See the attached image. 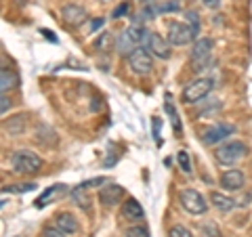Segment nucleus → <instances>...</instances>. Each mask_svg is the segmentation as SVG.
Wrapping results in <instances>:
<instances>
[{"label":"nucleus","instance_id":"nucleus-1","mask_svg":"<svg viewBox=\"0 0 252 237\" xmlns=\"http://www.w3.org/2000/svg\"><path fill=\"white\" fill-rule=\"evenodd\" d=\"M11 166L15 168V172H21V175H34V172L40 170L42 160L34 151H30V149H21V151L13 153Z\"/></svg>","mask_w":252,"mask_h":237},{"label":"nucleus","instance_id":"nucleus-2","mask_svg":"<svg viewBox=\"0 0 252 237\" xmlns=\"http://www.w3.org/2000/svg\"><path fill=\"white\" fill-rule=\"evenodd\" d=\"M246 153H248V147L246 145L240 143V141H231V143H225L223 147H219L217 151H215V157H217L219 164L231 166L235 162H240Z\"/></svg>","mask_w":252,"mask_h":237},{"label":"nucleus","instance_id":"nucleus-3","mask_svg":"<svg viewBox=\"0 0 252 237\" xmlns=\"http://www.w3.org/2000/svg\"><path fill=\"white\" fill-rule=\"evenodd\" d=\"M179 202L189 214H195V216L204 214V212L208 210V204L198 189H183V191L179 193Z\"/></svg>","mask_w":252,"mask_h":237},{"label":"nucleus","instance_id":"nucleus-4","mask_svg":"<svg viewBox=\"0 0 252 237\" xmlns=\"http://www.w3.org/2000/svg\"><path fill=\"white\" fill-rule=\"evenodd\" d=\"M212 78H198V80L189 82L185 86L183 94H181V99H183V103H198L200 99H204L206 94L212 90Z\"/></svg>","mask_w":252,"mask_h":237},{"label":"nucleus","instance_id":"nucleus-5","mask_svg":"<svg viewBox=\"0 0 252 237\" xmlns=\"http://www.w3.org/2000/svg\"><path fill=\"white\" fill-rule=\"evenodd\" d=\"M128 65H130V69H132L135 74L147 76V74L154 69V59H152V55H149L147 49H137V51L128 57Z\"/></svg>","mask_w":252,"mask_h":237},{"label":"nucleus","instance_id":"nucleus-6","mask_svg":"<svg viewBox=\"0 0 252 237\" xmlns=\"http://www.w3.org/2000/svg\"><path fill=\"white\" fill-rule=\"evenodd\" d=\"M195 36V30H191L185 23H170L168 26V42L175 44V46H185L193 40Z\"/></svg>","mask_w":252,"mask_h":237},{"label":"nucleus","instance_id":"nucleus-7","mask_svg":"<svg viewBox=\"0 0 252 237\" xmlns=\"http://www.w3.org/2000/svg\"><path fill=\"white\" fill-rule=\"evenodd\" d=\"M147 51L154 53L156 57H160V59H170V55H172L168 38L156 34V31H152V34L147 36Z\"/></svg>","mask_w":252,"mask_h":237},{"label":"nucleus","instance_id":"nucleus-8","mask_svg":"<svg viewBox=\"0 0 252 237\" xmlns=\"http://www.w3.org/2000/svg\"><path fill=\"white\" fill-rule=\"evenodd\" d=\"M244 183H246V177H244V172L238 168L225 170L223 177H220V187H225L227 191H238V189L244 187Z\"/></svg>","mask_w":252,"mask_h":237},{"label":"nucleus","instance_id":"nucleus-9","mask_svg":"<svg viewBox=\"0 0 252 237\" xmlns=\"http://www.w3.org/2000/svg\"><path fill=\"white\" fill-rule=\"evenodd\" d=\"M210 53H212V40L210 38H200V40H195L193 44V63L195 65H204V63L210 61Z\"/></svg>","mask_w":252,"mask_h":237},{"label":"nucleus","instance_id":"nucleus-10","mask_svg":"<svg viewBox=\"0 0 252 237\" xmlns=\"http://www.w3.org/2000/svg\"><path fill=\"white\" fill-rule=\"evenodd\" d=\"M99 200H101V204H105V206H116V204H120L124 200V189L116 183L105 185L99 191Z\"/></svg>","mask_w":252,"mask_h":237},{"label":"nucleus","instance_id":"nucleus-11","mask_svg":"<svg viewBox=\"0 0 252 237\" xmlns=\"http://www.w3.org/2000/svg\"><path fill=\"white\" fill-rule=\"evenodd\" d=\"M61 17L65 19V23H69V26H82L86 21V11L80 4H65L61 11Z\"/></svg>","mask_w":252,"mask_h":237},{"label":"nucleus","instance_id":"nucleus-12","mask_svg":"<svg viewBox=\"0 0 252 237\" xmlns=\"http://www.w3.org/2000/svg\"><path fill=\"white\" fill-rule=\"evenodd\" d=\"M122 216L126 220H130V223H137V220H145V210L137 200L128 197V200L122 204Z\"/></svg>","mask_w":252,"mask_h":237},{"label":"nucleus","instance_id":"nucleus-13","mask_svg":"<svg viewBox=\"0 0 252 237\" xmlns=\"http://www.w3.org/2000/svg\"><path fill=\"white\" fill-rule=\"evenodd\" d=\"M65 191H67V185H63V183L53 185V187H49V189H44L42 195L36 200V208H44V206H49L51 202H55L57 197H61Z\"/></svg>","mask_w":252,"mask_h":237},{"label":"nucleus","instance_id":"nucleus-14","mask_svg":"<svg viewBox=\"0 0 252 237\" xmlns=\"http://www.w3.org/2000/svg\"><path fill=\"white\" fill-rule=\"evenodd\" d=\"M233 130L235 128H233L231 124H219V126H215V128L206 130V134H204V143L215 145V143H219V141H223L225 137H229Z\"/></svg>","mask_w":252,"mask_h":237},{"label":"nucleus","instance_id":"nucleus-15","mask_svg":"<svg viewBox=\"0 0 252 237\" xmlns=\"http://www.w3.org/2000/svg\"><path fill=\"white\" fill-rule=\"evenodd\" d=\"M210 202H212V206L219 208L220 212H231L235 208V202L231 200V197H227V195L219 193V191H212L210 193Z\"/></svg>","mask_w":252,"mask_h":237},{"label":"nucleus","instance_id":"nucleus-16","mask_svg":"<svg viewBox=\"0 0 252 237\" xmlns=\"http://www.w3.org/2000/svg\"><path fill=\"white\" fill-rule=\"evenodd\" d=\"M55 220H57V229H61L63 233H76L78 231V223L69 212H63V214H59Z\"/></svg>","mask_w":252,"mask_h":237},{"label":"nucleus","instance_id":"nucleus-17","mask_svg":"<svg viewBox=\"0 0 252 237\" xmlns=\"http://www.w3.org/2000/svg\"><path fill=\"white\" fill-rule=\"evenodd\" d=\"M17 86V74L13 72V69H2L0 72V90H2V94H6V90H11Z\"/></svg>","mask_w":252,"mask_h":237},{"label":"nucleus","instance_id":"nucleus-18","mask_svg":"<svg viewBox=\"0 0 252 237\" xmlns=\"http://www.w3.org/2000/svg\"><path fill=\"white\" fill-rule=\"evenodd\" d=\"M72 197H74V202H76L82 210H89V206H91V197L86 195V189H84L82 185L74 189V191H72Z\"/></svg>","mask_w":252,"mask_h":237},{"label":"nucleus","instance_id":"nucleus-19","mask_svg":"<svg viewBox=\"0 0 252 237\" xmlns=\"http://www.w3.org/2000/svg\"><path fill=\"white\" fill-rule=\"evenodd\" d=\"M126 34H128L130 38H132V42H135L137 46L143 42V40H147V31H145V28L143 26H130L128 30H126Z\"/></svg>","mask_w":252,"mask_h":237},{"label":"nucleus","instance_id":"nucleus-20","mask_svg":"<svg viewBox=\"0 0 252 237\" xmlns=\"http://www.w3.org/2000/svg\"><path fill=\"white\" fill-rule=\"evenodd\" d=\"M114 46V36L109 34V31H105V34L99 36V40L94 42V49L101 51V53H109V49Z\"/></svg>","mask_w":252,"mask_h":237},{"label":"nucleus","instance_id":"nucleus-21","mask_svg":"<svg viewBox=\"0 0 252 237\" xmlns=\"http://www.w3.org/2000/svg\"><path fill=\"white\" fill-rule=\"evenodd\" d=\"M200 231L204 237H220V231H219V227L215 223H204L200 227Z\"/></svg>","mask_w":252,"mask_h":237},{"label":"nucleus","instance_id":"nucleus-22","mask_svg":"<svg viewBox=\"0 0 252 237\" xmlns=\"http://www.w3.org/2000/svg\"><path fill=\"white\" fill-rule=\"evenodd\" d=\"M168 237H193V233L183 225H175V227H170Z\"/></svg>","mask_w":252,"mask_h":237},{"label":"nucleus","instance_id":"nucleus-23","mask_svg":"<svg viewBox=\"0 0 252 237\" xmlns=\"http://www.w3.org/2000/svg\"><path fill=\"white\" fill-rule=\"evenodd\" d=\"M177 162L181 166V170L183 172H191V162H189V153L187 151H179L177 153Z\"/></svg>","mask_w":252,"mask_h":237},{"label":"nucleus","instance_id":"nucleus-24","mask_svg":"<svg viewBox=\"0 0 252 237\" xmlns=\"http://www.w3.org/2000/svg\"><path fill=\"white\" fill-rule=\"evenodd\" d=\"M36 183H23V185H13V187H4V191H15V193H23V191H34Z\"/></svg>","mask_w":252,"mask_h":237},{"label":"nucleus","instance_id":"nucleus-25","mask_svg":"<svg viewBox=\"0 0 252 237\" xmlns=\"http://www.w3.org/2000/svg\"><path fill=\"white\" fill-rule=\"evenodd\" d=\"M126 237H149V231L145 227H130L126 229Z\"/></svg>","mask_w":252,"mask_h":237},{"label":"nucleus","instance_id":"nucleus-26","mask_svg":"<svg viewBox=\"0 0 252 237\" xmlns=\"http://www.w3.org/2000/svg\"><path fill=\"white\" fill-rule=\"evenodd\" d=\"M42 237H65V233H63L61 229H57V227H46Z\"/></svg>","mask_w":252,"mask_h":237},{"label":"nucleus","instance_id":"nucleus-27","mask_svg":"<svg viewBox=\"0 0 252 237\" xmlns=\"http://www.w3.org/2000/svg\"><path fill=\"white\" fill-rule=\"evenodd\" d=\"M154 139H156L158 145L162 143V141H160V120H158V118H154Z\"/></svg>","mask_w":252,"mask_h":237},{"label":"nucleus","instance_id":"nucleus-28","mask_svg":"<svg viewBox=\"0 0 252 237\" xmlns=\"http://www.w3.org/2000/svg\"><path fill=\"white\" fill-rule=\"evenodd\" d=\"M128 11H130V6H128V4H126V2H124V4H120V6H118V9L114 11V17H120V15H124V13H128Z\"/></svg>","mask_w":252,"mask_h":237},{"label":"nucleus","instance_id":"nucleus-29","mask_svg":"<svg viewBox=\"0 0 252 237\" xmlns=\"http://www.w3.org/2000/svg\"><path fill=\"white\" fill-rule=\"evenodd\" d=\"M9 107H11V99L6 97V94H2V105H0V112L6 114V112H9Z\"/></svg>","mask_w":252,"mask_h":237},{"label":"nucleus","instance_id":"nucleus-30","mask_svg":"<svg viewBox=\"0 0 252 237\" xmlns=\"http://www.w3.org/2000/svg\"><path fill=\"white\" fill-rule=\"evenodd\" d=\"M202 2L206 4L208 9H219V6H220V0H202Z\"/></svg>","mask_w":252,"mask_h":237},{"label":"nucleus","instance_id":"nucleus-31","mask_svg":"<svg viewBox=\"0 0 252 237\" xmlns=\"http://www.w3.org/2000/svg\"><path fill=\"white\" fill-rule=\"evenodd\" d=\"M101 23H103V21H101V19H99V21H94V23H93V28H91V30H97V28L101 26Z\"/></svg>","mask_w":252,"mask_h":237},{"label":"nucleus","instance_id":"nucleus-32","mask_svg":"<svg viewBox=\"0 0 252 237\" xmlns=\"http://www.w3.org/2000/svg\"><path fill=\"white\" fill-rule=\"evenodd\" d=\"M143 2H152V0H143Z\"/></svg>","mask_w":252,"mask_h":237}]
</instances>
